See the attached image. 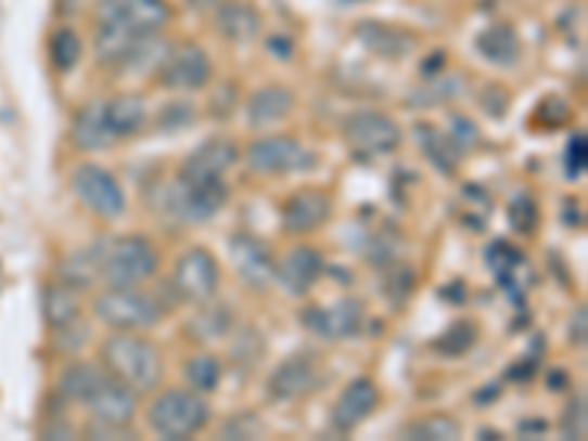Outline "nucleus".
Here are the masks:
<instances>
[{"instance_id":"f257e3e1","label":"nucleus","mask_w":588,"mask_h":441,"mask_svg":"<svg viewBox=\"0 0 588 441\" xmlns=\"http://www.w3.org/2000/svg\"><path fill=\"white\" fill-rule=\"evenodd\" d=\"M171 21L168 0H98L94 7V56L118 68L136 41L163 33Z\"/></svg>"},{"instance_id":"f03ea898","label":"nucleus","mask_w":588,"mask_h":441,"mask_svg":"<svg viewBox=\"0 0 588 441\" xmlns=\"http://www.w3.org/2000/svg\"><path fill=\"white\" fill-rule=\"evenodd\" d=\"M101 362L115 380L130 386L136 394L153 391L165 377L163 353L136 333L115 329L112 336H106L101 341Z\"/></svg>"},{"instance_id":"7ed1b4c3","label":"nucleus","mask_w":588,"mask_h":441,"mask_svg":"<svg viewBox=\"0 0 588 441\" xmlns=\"http://www.w3.org/2000/svg\"><path fill=\"white\" fill-rule=\"evenodd\" d=\"M92 309L98 321H103L112 329H122V333L156 327L168 312L159 295L142 291L139 286H110L103 295L94 298Z\"/></svg>"},{"instance_id":"20e7f679","label":"nucleus","mask_w":588,"mask_h":441,"mask_svg":"<svg viewBox=\"0 0 588 441\" xmlns=\"http://www.w3.org/2000/svg\"><path fill=\"white\" fill-rule=\"evenodd\" d=\"M159 271V250L148 236L103 238L101 280L106 286H142Z\"/></svg>"},{"instance_id":"39448f33","label":"nucleus","mask_w":588,"mask_h":441,"mask_svg":"<svg viewBox=\"0 0 588 441\" xmlns=\"http://www.w3.org/2000/svg\"><path fill=\"white\" fill-rule=\"evenodd\" d=\"M209 403L203 401L201 391L171 389L163 391L156 401L148 406V427L159 439H192L209 424Z\"/></svg>"},{"instance_id":"423d86ee","label":"nucleus","mask_w":588,"mask_h":441,"mask_svg":"<svg viewBox=\"0 0 588 441\" xmlns=\"http://www.w3.org/2000/svg\"><path fill=\"white\" fill-rule=\"evenodd\" d=\"M230 200V189L223 177H177L165 192V209L177 221L203 224L221 212Z\"/></svg>"},{"instance_id":"0eeeda50","label":"nucleus","mask_w":588,"mask_h":441,"mask_svg":"<svg viewBox=\"0 0 588 441\" xmlns=\"http://www.w3.org/2000/svg\"><path fill=\"white\" fill-rule=\"evenodd\" d=\"M74 195L80 197L86 209H92L98 218H122L127 212V195L112 171L94 163H82L72 171Z\"/></svg>"},{"instance_id":"6e6552de","label":"nucleus","mask_w":588,"mask_h":441,"mask_svg":"<svg viewBox=\"0 0 588 441\" xmlns=\"http://www.w3.org/2000/svg\"><path fill=\"white\" fill-rule=\"evenodd\" d=\"M342 133L356 154L366 156L395 154L404 142L400 124L388 115L374 113V109H359V113L347 115L345 124H342Z\"/></svg>"},{"instance_id":"1a4fd4ad","label":"nucleus","mask_w":588,"mask_h":441,"mask_svg":"<svg viewBox=\"0 0 588 441\" xmlns=\"http://www.w3.org/2000/svg\"><path fill=\"white\" fill-rule=\"evenodd\" d=\"M171 286L183 300L209 303L221 286V265L206 247H189L174 265Z\"/></svg>"},{"instance_id":"9d476101","label":"nucleus","mask_w":588,"mask_h":441,"mask_svg":"<svg viewBox=\"0 0 588 441\" xmlns=\"http://www.w3.org/2000/svg\"><path fill=\"white\" fill-rule=\"evenodd\" d=\"M244 159L259 174H292V171H306L318 163L312 151H306L292 135H263L247 144Z\"/></svg>"},{"instance_id":"9b49d317","label":"nucleus","mask_w":588,"mask_h":441,"mask_svg":"<svg viewBox=\"0 0 588 441\" xmlns=\"http://www.w3.org/2000/svg\"><path fill=\"white\" fill-rule=\"evenodd\" d=\"M159 82L171 92H194L206 89L213 80V60L194 41H180L171 44V51L165 56L163 68L156 72Z\"/></svg>"},{"instance_id":"f8f14e48","label":"nucleus","mask_w":588,"mask_h":441,"mask_svg":"<svg viewBox=\"0 0 588 441\" xmlns=\"http://www.w3.org/2000/svg\"><path fill=\"white\" fill-rule=\"evenodd\" d=\"M324 382V368L321 360L312 353H294L283 360L268 377V398L274 401H301L306 394H312Z\"/></svg>"},{"instance_id":"ddd939ff","label":"nucleus","mask_w":588,"mask_h":441,"mask_svg":"<svg viewBox=\"0 0 588 441\" xmlns=\"http://www.w3.org/2000/svg\"><path fill=\"white\" fill-rule=\"evenodd\" d=\"M86 410L92 412V418L106 427H130L139 410V394L124 386L122 380H115L110 371L103 374V380L94 386V391L82 403Z\"/></svg>"},{"instance_id":"4468645a","label":"nucleus","mask_w":588,"mask_h":441,"mask_svg":"<svg viewBox=\"0 0 588 441\" xmlns=\"http://www.w3.org/2000/svg\"><path fill=\"white\" fill-rule=\"evenodd\" d=\"M304 327L321 339H354L366 327V307L356 298H345L333 307L304 309Z\"/></svg>"},{"instance_id":"2eb2a0df","label":"nucleus","mask_w":588,"mask_h":441,"mask_svg":"<svg viewBox=\"0 0 588 441\" xmlns=\"http://www.w3.org/2000/svg\"><path fill=\"white\" fill-rule=\"evenodd\" d=\"M230 259H233L244 286L268 288L274 283V254H271V247L265 245L259 236L235 233L230 238Z\"/></svg>"},{"instance_id":"dca6fc26","label":"nucleus","mask_w":588,"mask_h":441,"mask_svg":"<svg viewBox=\"0 0 588 441\" xmlns=\"http://www.w3.org/2000/svg\"><path fill=\"white\" fill-rule=\"evenodd\" d=\"M333 216V200L318 189H301L283 204V230L292 236L315 233Z\"/></svg>"},{"instance_id":"f3484780","label":"nucleus","mask_w":588,"mask_h":441,"mask_svg":"<svg viewBox=\"0 0 588 441\" xmlns=\"http://www.w3.org/2000/svg\"><path fill=\"white\" fill-rule=\"evenodd\" d=\"M321 274H324V257L312 245L292 247L274 265V280L294 298L306 295L321 280Z\"/></svg>"},{"instance_id":"a211bd4d","label":"nucleus","mask_w":588,"mask_h":441,"mask_svg":"<svg viewBox=\"0 0 588 441\" xmlns=\"http://www.w3.org/2000/svg\"><path fill=\"white\" fill-rule=\"evenodd\" d=\"M380 406V389L368 377H356L345 386L333 403V427L338 432H354L362 421H368Z\"/></svg>"},{"instance_id":"6ab92c4d","label":"nucleus","mask_w":588,"mask_h":441,"mask_svg":"<svg viewBox=\"0 0 588 441\" xmlns=\"http://www.w3.org/2000/svg\"><path fill=\"white\" fill-rule=\"evenodd\" d=\"M215 30L233 44H251L263 33V12L251 0H221L215 7Z\"/></svg>"},{"instance_id":"aec40b11","label":"nucleus","mask_w":588,"mask_h":441,"mask_svg":"<svg viewBox=\"0 0 588 441\" xmlns=\"http://www.w3.org/2000/svg\"><path fill=\"white\" fill-rule=\"evenodd\" d=\"M354 33L362 48H368L376 56H383V60H404L406 53H412V48H416V33L404 30L397 24L359 21Z\"/></svg>"},{"instance_id":"412c9836","label":"nucleus","mask_w":588,"mask_h":441,"mask_svg":"<svg viewBox=\"0 0 588 441\" xmlns=\"http://www.w3.org/2000/svg\"><path fill=\"white\" fill-rule=\"evenodd\" d=\"M239 147H235L233 139H223V135H215V139H206L201 147H194L192 156L186 159L180 174L183 177H223L235 163H239Z\"/></svg>"},{"instance_id":"4be33fe9","label":"nucleus","mask_w":588,"mask_h":441,"mask_svg":"<svg viewBox=\"0 0 588 441\" xmlns=\"http://www.w3.org/2000/svg\"><path fill=\"white\" fill-rule=\"evenodd\" d=\"M148 121V103L142 94H115L110 101H103V124L115 142H122L127 135H136Z\"/></svg>"},{"instance_id":"5701e85b","label":"nucleus","mask_w":588,"mask_h":441,"mask_svg":"<svg viewBox=\"0 0 588 441\" xmlns=\"http://www.w3.org/2000/svg\"><path fill=\"white\" fill-rule=\"evenodd\" d=\"M294 109V92L285 89L280 82L274 86H263L259 92L251 94L247 101V124L263 130V127H274V124L285 121Z\"/></svg>"},{"instance_id":"b1692460","label":"nucleus","mask_w":588,"mask_h":441,"mask_svg":"<svg viewBox=\"0 0 588 441\" xmlns=\"http://www.w3.org/2000/svg\"><path fill=\"white\" fill-rule=\"evenodd\" d=\"M72 142L77 151H106L115 139L103 124V101L86 103L72 118Z\"/></svg>"},{"instance_id":"393cba45","label":"nucleus","mask_w":588,"mask_h":441,"mask_svg":"<svg viewBox=\"0 0 588 441\" xmlns=\"http://www.w3.org/2000/svg\"><path fill=\"white\" fill-rule=\"evenodd\" d=\"M416 139L421 144V151L430 159V165L436 168L438 174H453L462 163V151H459V144L450 139L447 133H442L436 124H416Z\"/></svg>"},{"instance_id":"a878e982","label":"nucleus","mask_w":588,"mask_h":441,"mask_svg":"<svg viewBox=\"0 0 588 441\" xmlns=\"http://www.w3.org/2000/svg\"><path fill=\"white\" fill-rule=\"evenodd\" d=\"M101 257H103V238L94 245L82 247L77 254L65 259L60 265V283L74 288V291H86L101 280Z\"/></svg>"},{"instance_id":"bb28decb","label":"nucleus","mask_w":588,"mask_h":441,"mask_svg":"<svg viewBox=\"0 0 588 441\" xmlns=\"http://www.w3.org/2000/svg\"><path fill=\"white\" fill-rule=\"evenodd\" d=\"M477 51L497 68H512L521 60V39L509 24H491L477 36Z\"/></svg>"},{"instance_id":"cd10ccee","label":"nucleus","mask_w":588,"mask_h":441,"mask_svg":"<svg viewBox=\"0 0 588 441\" xmlns=\"http://www.w3.org/2000/svg\"><path fill=\"white\" fill-rule=\"evenodd\" d=\"M103 374H106V368H98L92 362H74L60 374V382H56L60 398L72 403H86L94 386L103 380Z\"/></svg>"},{"instance_id":"c85d7f7f","label":"nucleus","mask_w":588,"mask_h":441,"mask_svg":"<svg viewBox=\"0 0 588 441\" xmlns=\"http://www.w3.org/2000/svg\"><path fill=\"white\" fill-rule=\"evenodd\" d=\"M486 265H488V271L495 274L500 286L512 288L515 300L521 298V291H517V286H515V277H517V268L524 265V254H521L515 245H509V242H503V238L491 242L486 250Z\"/></svg>"},{"instance_id":"c756f323","label":"nucleus","mask_w":588,"mask_h":441,"mask_svg":"<svg viewBox=\"0 0 588 441\" xmlns=\"http://www.w3.org/2000/svg\"><path fill=\"white\" fill-rule=\"evenodd\" d=\"M41 312H44V321L51 324L53 329H62L74 324L80 319V303H77V291L68 286H48L44 288V298H41Z\"/></svg>"},{"instance_id":"7c9ffc66","label":"nucleus","mask_w":588,"mask_h":441,"mask_svg":"<svg viewBox=\"0 0 588 441\" xmlns=\"http://www.w3.org/2000/svg\"><path fill=\"white\" fill-rule=\"evenodd\" d=\"M48 56H51V65L60 74L74 72L82 56L80 33L72 30V27H60L48 41Z\"/></svg>"},{"instance_id":"2f4dec72","label":"nucleus","mask_w":588,"mask_h":441,"mask_svg":"<svg viewBox=\"0 0 588 441\" xmlns=\"http://www.w3.org/2000/svg\"><path fill=\"white\" fill-rule=\"evenodd\" d=\"M477 339H480L477 324L471 319H462L453 321V324L433 341V348H436L442 356H450V360H453V356H465L468 350L477 345Z\"/></svg>"},{"instance_id":"473e14b6","label":"nucleus","mask_w":588,"mask_h":441,"mask_svg":"<svg viewBox=\"0 0 588 441\" xmlns=\"http://www.w3.org/2000/svg\"><path fill=\"white\" fill-rule=\"evenodd\" d=\"M221 377L223 365L213 353H194L192 360L186 362V380H189V386H192L194 391H201V394L218 389Z\"/></svg>"},{"instance_id":"72a5a7b5","label":"nucleus","mask_w":588,"mask_h":441,"mask_svg":"<svg viewBox=\"0 0 588 441\" xmlns=\"http://www.w3.org/2000/svg\"><path fill=\"white\" fill-rule=\"evenodd\" d=\"M404 436L412 441H453L462 436V427L447 415H430L424 421L409 424Z\"/></svg>"},{"instance_id":"f704fd0d","label":"nucleus","mask_w":588,"mask_h":441,"mask_svg":"<svg viewBox=\"0 0 588 441\" xmlns=\"http://www.w3.org/2000/svg\"><path fill=\"white\" fill-rule=\"evenodd\" d=\"M507 218L515 233H521V236H533L538 230V221H541L536 197H529L527 192H521V195L512 197L507 206Z\"/></svg>"},{"instance_id":"c9c22d12","label":"nucleus","mask_w":588,"mask_h":441,"mask_svg":"<svg viewBox=\"0 0 588 441\" xmlns=\"http://www.w3.org/2000/svg\"><path fill=\"white\" fill-rule=\"evenodd\" d=\"M227 329H230V309L223 307L203 309L201 315L189 324V333H192L197 341L221 339Z\"/></svg>"},{"instance_id":"e433bc0d","label":"nucleus","mask_w":588,"mask_h":441,"mask_svg":"<svg viewBox=\"0 0 588 441\" xmlns=\"http://www.w3.org/2000/svg\"><path fill=\"white\" fill-rule=\"evenodd\" d=\"M559 432H562V439H577L583 441L588 432V403L586 394L577 391L574 398L568 401L565 412H562V421H559Z\"/></svg>"},{"instance_id":"4c0bfd02","label":"nucleus","mask_w":588,"mask_h":441,"mask_svg":"<svg viewBox=\"0 0 588 441\" xmlns=\"http://www.w3.org/2000/svg\"><path fill=\"white\" fill-rule=\"evenodd\" d=\"M263 353H265L263 336H259L256 329H244L242 336L233 341V362L239 365L242 374H247V377L254 374L256 362L263 360Z\"/></svg>"},{"instance_id":"58836bf2","label":"nucleus","mask_w":588,"mask_h":441,"mask_svg":"<svg viewBox=\"0 0 588 441\" xmlns=\"http://www.w3.org/2000/svg\"><path fill=\"white\" fill-rule=\"evenodd\" d=\"M416 288V268L412 265H395L386 271V283H383V291L386 298H392L395 303H404Z\"/></svg>"},{"instance_id":"ea45409f","label":"nucleus","mask_w":588,"mask_h":441,"mask_svg":"<svg viewBox=\"0 0 588 441\" xmlns=\"http://www.w3.org/2000/svg\"><path fill=\"white\" fill-rule=\"evenodd\" d=\"M462 92V80L459 77H447V80H436L424 86L421 92H416L409 98V103H418V106H433V103H445L450 98H457Z\"/></svg>"},{"instance_id":"a19ab883","label":"nucleus","mask_w":588,"mask_h":441,"mask_svg":"<svg viewBox=\"0 0 588 441\" xmlns=\"http://www.w3.org/2000/svg\"><path fill=\"white\" fill-rule=\"evenodd\" d=\"M265 432V424L256 418L254 412H239L230 421L221 427V439L239 441V439H259Z\"/></svg>"},{"instance_id":"79ce46f5","label":"nucleus","mask_w":588,"mask_h":441,"mask_svg":"<svg viewBox=\"0 0 588 441\" xmlns=\"http://www.w3.org/2000/svg\"><path fill=\"white\" fill-rule=\"evenodd\" d=\"M586 165H588V139L586 133L571 135L568 147H565V174L571 180H577V177L586 174Z\"/></svg>"},{"instance_id":"37998d69","label":"nucleus","mask_w":588,"mask_h":441,"mask_svg":"<svg viewBox=\"0 0 588 441\" xmlns=\"http://www.w3.org/2000/svg\"><path fill=\"white\" fill-rule=\"evenodd\" d=\"M568 118L571 109L562 98H545V101L538 103L536 121L541 124V127H562V124H568Z\"/></svg>"},{"instance_id":"c03bdc74","label":"nucleus","mask_w":588,"mask_h":441,"mask_svg":"<svg viewBox=\"0 0 588 441\" xmlns=\"http://www.w3.org/2000/svg\"><path fill=\"white\" fill-rule=\"evenodd\" d=\"M194 121V106L192 103H165L159 109V127L163 130H180Z\"/></svg>"},{"instance_id":"a18cd8bd","label":"nucleus","mask_w":588,"mask_h":441,"mask_svg":"<svg viewBox=\"0 0 588 441\" xmlns=\"http://www.w3.org/2000/svg\"><path fill=\"white\" fill-rule=\"evenodd\" d=\"M450 139L459 144V151L465 154L468 147H474V144L480 142V130L477 124L471 121V118H465V115H450Z\"/></svg>"},{"instance_id":"49530a36","label":"nucleus","mask_w":588,"mask_h":441,"mask_svg":"<svg viewBox=\"0 0 588 441\" xmlns=\"http://www.w3.org/2000/svg\"><path fill=\"white\" fill-rule=\"evenodd\" d=\"M480 103H483V109H486L491 118H503L509 109V94L503 92L497 82H491V86H486L483 94H480Z\"/></svg>"},{"instance_id":"de8ad7c7","label":"nucleus","mask_w":588,"mask_h":441,"mask_svg":"<svg viewBox=\"0 0 588 441\" xmlns=\"http://www.w3.org/2000/svg\"><path fill=\"white\" fill-rule=\"evenodd\" d=\"M89 339V327L80 319L60 329V339H56V350H77L82 341Z\"/></svg>"},{"instance_id":"09e8293b","label":"nucleus","mask_w":588,"mask_h":441,"mask_svg":"<svg viewBox=\"0 0 588 441\" xmlns=\"http://www.w3.org/2000/svg\"><path fill=\"white\" fill-rule=\"evenodd\" d=\"M568 339L574 348H586V303H579L571 315V327H568Z\"/></svg>"},{"instance_id":"8fccbe9b","label":"nucleus","mask_w":588,"mask_h":441,"mask_svg":"<svg viewBox=\"0 0 588 441\" xmlns=\"http://www.w3.org/2000/svg\"><path fill=\"white\" fill-rule=\"evenodd\" d=\"M41 439H74V427L65 421H53L41 427Z\"/></svg>"},{"instance_id":"3c124183","label":"nucleus","mask_w":588,"mask_h":441,"mask_svg":"<svg viewBox=\"0 0 588 441\" xmlns=\"http://www.w3.org/2000/svg\"><path fill=\"white\" fill-rule=\"evenodd\" d=\"M268 51L277 53L280 60H289L294 53V41L289 39V36H271V39H268Z\"/></svg>"},{"instance_id":"603ef678","label":"nucleus","mask_w":588,"mask_h":441,"mask_svg":"<svg viewBox=\"0 0 588 441\" xmlns=\"http://www.w3.org/2000/svg\"><path fill=\"white\" fill-rule=\"evenodd\" d=\"M442 295H445L447 300H450V303H462V295H465V286H462V283H453V286L450 288H445V291H442Z\"/></svg>"},{"instance_id":"864d4df0","label":"nucleus","mask_w":588,"mask_h":441,"mask_svg":"<svg viewBox=\"0 0 588 441\" xmlns=\"http://www.w3.org/2000/svg\"><path fill=\"white\" fill-rule=\"evenodd\" d=\"M548 430V424L545 421H524V424H517V432H536V436H541V432Z\"/></svg>"},{"instance_id":"5fc2aeb1","label":"nucleus","mask_w":588,"mask_h":441,"mask_svg":"<svg viewBox=\"0 0 588 441\" xmlns=\"http://www.w3.org/2000/svg\"><path fill=\"white\" fill-rule=\"evenodd\" d=\"M548 382H550V389H562V386L568 382V374H565L562 368H553V374H550Z\"/></svg>"}]
</instances>
